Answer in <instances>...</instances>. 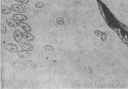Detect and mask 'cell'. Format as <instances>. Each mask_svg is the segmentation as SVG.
Listing matches in <instances>:
<instances>
[{"mask_svg":"<svg viewBox=\"0 0 128 89\" xmlns=\"http://www.w3.org/2000/svg\"><path fill=\"white\" fill-rule=\"evenodd\" d=\"M10 9L12 11L19 13H24L26 10L25 6L22 4H14L12 5Z\"/></svg>","mask_w":128,"mask_h":89,"instance_id":"cell-1","label":"cell"},{"mask_svg":"<svg viewBox=\"0 0 128 89\" xmlns=\"http://www.w3.org/2000/svg\"><path fill=\"white\" fill-rule=\"evenodd\" d=\"M4 48L5 50L12 53L16 52L18 49L17 46L13 44H6L4 46Z\"/></svg>","mask_w":128,"mask_h":89,"instance_id":"cell-2","label":"cell"},{"mask_svg":"<svg viewBox=\"0 0 128 89\" xmlns=\"http://www.w3.org/2000/svg\"><path fill=\"white\" fill-rule=\"evenodd\" d=\"M19 46L24 50L26 51H30L34 48V46L29 43L23 42L19 44Z\"/></svg>","mask_w":128,"mask_h":89,"instance_id":"cell-3","label":"cell"},{"mask_svg":"<svg viewBox=\"0 0 128 89\" xmlns=\"http://www.w3.org/2000/svg\"><path fill=\"white\" fill-rule=\"evenodd\" d=\"M12 65L16 68H20L23 70L25 69L26 67L25 64L18 61H14L11 62Z\"/></svg>","mask_w":128,"mask_h":89,"instance_id":"cell-4","label":"cell"},{"mask_svg":"<svg viewBox=\"0 0 128 89\" xmlns=\"http://www.w3.org/2000/svg\"><path fill=\"white\" fill-rule=\"evenodd\" d=\"M18 25L26 32H28L31 30L32 28L28 25L22 21L18 22Z\"/></svg>","mask_w":128,"mask_h":89,"instance_id":"cell-5","label":"cell"},{"mask_svg":"<svg viewBox=\"0 0 128 89\" xmlns=\"http://www.w3.org/2000/svg\"><path fill=\"white\" fill-rule=\"evenodd\" d=\"M17 54L20 57L24 58H29L31 55L30 52L25 50L18 51L17 52Z\"/></svg>","mask_w":128,"mask_h":89,"instance_id":"cell-6","label":"cell"},{"mask_svg":"<svg viewBox=\"0 0 128 89\" xmlns=\"http://www.w3.org/2000/svg\"><path fill=\"white\" fill-rule=\"evenodd\" d=\"M22 34L18 30H15L14 33V37L17 43L20 42L22 38Z\"/></svg>","mask_w":128,"mask_h":89,"instance_id":"cell-7","label":"cell"},{"mask_svg":"<svg viewBox=\"0 0 128 89\" xmlns=\"http://www.w3.org/2000/svg\"><path fill=\"white\" fill-rule=\"evenodd\" d=\"M13 19L16 20L24 21L26 20L27 17L25 15L20 14H16L12 16Z\"/></svg>","mask_w":128,"mask_h":89,"instance_id":"cell-8","label":"cell"},{"mask_svg":"<svg viewBox=\"0 0 128 89\" xmlns=\"http://www.w3.org/2000/svg\"><path fill=\"white\" fill-rule=\"evenodd\" d=\"M22 37L28 41L32 42L34 38L33 35L28 32H23L22 33Z\"/></svg>","mask_w":128,"mask_h":89,"instance_id":"cell-9","label":"cell"},{"mask_svg":"<svg viewBox=\"0 0 128 89\" xmlns=\"http://www.w3.org/2000/svg\"><path fill=\"white\" fill-rule=\"evenodd\" d=\"M6 23L9 26L12 28H16L18 26V25L15 21L11 18H8L6 20Z\"/></svg>","mask_w":128,"mask_h":89,"instance_id":"cell-10","label":"cell"},{"mask_svg":"<svg viewBox=\"0 0 128 89\" xmlns=\"http://www.w3.org/2000/svg\"><path fill=\"white\" fill-rule=\"evenodd\" d=\"M1 12L4 14H8L10 13V10L8 6L2 5L1 6Z\"/></svg>","mask_w":128,"mask_h":89,"instance_id":"cell-11","label":"cell"},{"mask_svg":"<svg viewBox=\"0 0 128 89\" xmlns=\"http://www.w3.org/2000/svg\"><path fill=\"white\" fill-rule=\"evenodd\" d=\"M25 65L28 66L32 68H35L36 67V64L30 60H26L24 62Z\"/></svg>","mask_w":128,"mask_h":89,"instance_id":"cell-12","label":"cell"},{"mask_svg":"<svg viewBox=\"0 0 128 89\" xmlns=\"http://www.w3.org/2000/svg\"><path fill=\"white\" fill-rule=\"evenodd\" d=\"M42 47L45 50L50 51H52L54 49V48L53 47L48 45H44Z\"/></svg>","mask_w":128,"mask_h":89,"instance_id":"cell-13","label":"cell"},{"mask_svg":"<svg viewBox=\"0 0 128 89\" xmlns=\"http://www.w3.org/2000/svg\"><path fill=\"white\" fill-rule=\"evenodd\" d=\"M44 6V4L42 2H39L34 5V6L36 8H42Z\"/></svg>","mask_w":128,"mask_h":89,"instance_id":"cell-14","label":"cell"},{"mask_svg":"<svg viewBox=\"0 0 128 89\" xmlns=\"http://www.w3.org/2000/svg\"><path fill=\"white\" fill-rule=\"evenodd\" d=\"M1 32L2 34L6 33V28L5 26L3 24H1Z\"/></svg>","mask_w":128,"mask_h":89,"instance_id":"cell-15","label":"cell"},{"mask_svg":"<svg viewBox=\"0 0 128 89\" xmlns=\"http://www.w3.org/2000/svg\"><path fill=\"white\" fill-rule=\"evenodd\" d=\"M84 70L85 71L89 74H90L92 73V70L89 66H86L84 68Z\"/></svg>","mask_w":128,"mask_h":89,"instance_id":"cell-16","label":"cell"},{"mask_svg":"<svg viewBox=\"0 0 128 89\" xmlns=\"http://www.w3.org/2000/svg\"><path fill=\"white\" fill-rule=\"evenodd\" d=\"M22 4H25L28 3V0H14Z\"/></svg>","mask_w":128,"mask_h":89,"instance_id":"cell-17","label":"cell"}]
</instances>
